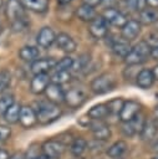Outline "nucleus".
I'll list each match as a JSON object with an SVG mask.
<instances>
[{
  "label": "nucleus",
  "instance_id": "1",
  "mask_svg": "<svg viewBox=\"0 0 158 159\" xmlns=\"http://www.w3.org/2000/svg\"><path fill=\"white\" fill-rule=\"evenodd\" d=\"M5 15L15 30H21L26 26V14L20 0H7Z\"/></svg>",
  "mask_w": 158,
  "mask_h": 159
},
{
  "label": "nucleus",
  "instance_id": "46",
  "mask_svg": "<svg viewBox=\"0 0 158 159\" xmlns=\"http://www.w3.org/2000/svg\"><path fill=\"white\" fill-rule=\"evenodd\" d=\"M153 159H158V155H156V157H154V158H153Z\"/></svg>",
  "mask_w": 158,
  "mask_h": 159
},
{
  "label": "nucleus",
  "instance_id": "8",
  "mask_svg": "<svg viewBox=\"0 0 158 159\" xmlns=\"http://www.w3.org/2000/svg\"><path fill=\"white\" fill-rule=\"evenodd\" d=\"M90 34L96 39H103L108 32V24L102 16H96L88 26Z\"/></svg>",
  "mask_w": 158,
  "mask_h": 159
},
{
  "label": "nucleus",
  "instance_id": "43",
  "mask_svg": "<svg viewBox=\"0 0 158 159\" xmlns=\"http://www.w3.org/2000/svg\"><path fill=\"white\" fill-rule=\"evenodd\" d=\"M152 72H153V75H154V78H156V80H158V65L152 70Z\"/></svg>",
  "mask_w": 158,
  "mask_h": 159
},
{
  "label": "nucleus",
  "instance_id": "21",
  "mask_svg": "<svg viewBox=\"0 0 158 159\" xmlns=\"http://www.w3.org/2000/svg\"><path fill=\"white\" fill-rule=\"evenodd\" d=\"M157 133H158V124L156 123V120L146 119V123L141 132V138L143 140H151L157 135Z\"/></svg>",
  "mask_w": 158,
  "mask_h": 159
},
{
  "label": "nucleus",
  "instance_id": "30",
  "mask_svg": "<svg viewBox=\"0 0 158 159\" xmlns=\"http://www.w3.org/2000/svg\"><path fill=\"white\" fill-rule=\"evenodd\" d=\"M70 78H71L70 70H55L52 76L50 77L51 82L57 83V84H63V83L68 82Z\"/></svg>",
  "mask_w": 158,
  "mask_h": 159
},
{
  "label": "nucleus",
  "instance_id": "34",
  "mask_svg": "<svg viewBox=\"0 0 158 159\" xmlns=\"http://www.w3.org/2000/svg\"><path fill=\"white\" fill-rule=\"evenodd\" d=\"M10 81H11L10 73L6 71H0V92L10 86Z\"/></svg>",
  "mask_w": 158,
  "mask_h": 159
},
{
  "label": "nucleus",
  "instance_id": "39",
  "mask_svg": "<svg viewBox=\"0 0 158 159\" xmlns=\"http://www.w3.org/2000/svg\"><path fill=\"white\" fill-rule=\"evenodd\" d=\"M153 119L156 120V123L158 124V104L154 107V109H153Z\"/></svg>",
  "mask_w": 158,
  "mask_h": 159
},
{
  "label": "nucleus",
  "instance_id": "44",
  "mask_svg": "<svg viewBox=\"0 0 158 159\" xmlns=\"http://www.w3.org/2000/svg\"><path fill=\"white\" fill-rule=\"evenodd\" d=\"M60 4H67V2H70V1H72V0H57Z\"/></svg>",
  "mask_w": 158,
  "mask_h": 159
},
{
  "label": "nucleus",
  "instance_id": "5",
  "mask_svg": "<svg viewBox=\"0 0 158 159\" xmlns=\"http://www.w3.org/2000/svg\"><path fill=\"white\" fill-rule=\"evenodd\" d=\"M86 101V92L82 88L72 87L65 92V103L71 108L81 107Z\"/></svg>",
  "mask_w": 158,
  "mask_h": 159
},
{
  "label": "nucleus",
  "instance_id": "32",
  "mask_svg": "<svg viewBox=\"0 0 158 159\" xmlns=\"http://www.w3.org/2000/svg\"><path fill=\"white\" fill-rule=\"evenodd\" d=\"M14 103H15V102H14L12 94L6 93V94L0 96V114L4 116V113L7 111V108H9L11 104H14Z\"/></svg>",
  "mask_w": 158,
  "mask_h": 159
},
{
  "label": "nucleus",
  "instance_id": "16",
  "mask_svg": "<svg viewBox=\"0 0 158 159\" xmlns=\"http://www.w3.org/2000/svg\"><path fill=\"white\" fill-rule=\"evenodd\" d=\"M55 42H56V46L66 53L73 52L77 47L76 41L68 34H65V32H60L58 35H56V41Z\"/></svg>",
  "mask_w": 158,
  "mask_h": 159
},
{
  "label": "nucleus",
  "instance_id": "26",
  "mask_svg": "<svg viewBox=\"0 0 158 159\" xmlns=\"http://www.w3.org/2000/svg\"><path fill=\"white\" fill-rule=\"evenodd\" d=\"M25 7L35 12H45L49 7V0H20Z\"/></svg>",
  "mask_w": 158,
  "mask_h": 159
},
{
  "label": "nucleus",
  "instance_id": "41",
  "mask_svg": "<svg viewBox=\"0 0 158 159\" xmlns=\"http://www.w3.org/2000/svg\"><path fill=\"white\" fill-rule=\"evenodd\" d=\"M10 159H25V155L22 153H15L12 157H10Z\"/></svg>",
  "mask_w": 158,
  "mask_h": 159
},
{
  "label": "nucleus",
  "instance_id": "42",
  "mask_svg": "<svg viewBox=\"0 0 158 159\" xmlns=\"http://www.w3.org/2000/svg\"><path fill=\"white\" fill-rule=\"evenodd\" d=\"M152 56H153L154 58L158 60V46H156V47L153 48V51H152Z\"/></svg>",
  "mask_w": 158,
  "mask_h": 159
},
{
  "label": "nucleus",
  "instance_id": "6",
  "mask_svg": "<svg viewBox=\"0 0 158 159\" xmlns=\"http://www.w3.org/2000/svg\"><path fill=\"white\" fill-rule=\"evenodd\" d=\"M42 152L49 159H58L65 152V145L58 140L50 139L42 144Z\"/></svg>",
  "mask_w": 158,
  "mask_h": 159
},
{
  "label": "nucleus",
  "instance_id": "2",
  "mask_svg": "<svg viewBox=\"0 0 158 159\" xmlns=\"http://www.w3.org/2000/svg\"><path fill=\"white\" fill-rule=\"evenodd\" d=\"M62 114L61 108L58 107V104L51 103L49 101L45 102H40L39 107L36 109V117H37V122L40 124H50L52 122H55L56 119H58Z\"/></svg>",
  "mask_w": 158,
  "mask_h": 159
},
{
  "label": "nucleus",
  "instance_id": "38",
  "mask_svg": "<svg viewBox=\"0 0 158 159\" xmlns=\"http://www.w3.org/2000/svg\"><path fill=\"white\" fill-rule=\"evenodd\" d=\"M147 4L149 5V7L158 9V0H147Z\"/></svg>",
  "mask_w": 158,
  "mask_h": 159
},
{
  "label": "nucleus",
  "instance_id": "24",
  "mask_svg": "<svg viewBox=\"0 0 158 159\" xmlns=\"http://www.w3.org/2000/svg\"><path fill=\"white\" fill-rule=\"evenodd\" d=\"M127 149H128V145H127V143L124 140H117V142H114L108 148L107 154L111 158H113V159H119V158H122L124 155V153L127 152Z\"/></svg>",
  "mask_w": 158,
  "mask_h": 159
},
{
  "label": "nucleus",
  "instance_id": "31",
  "mask_svg": "<svg viewBox=\"0 0 158 159\" xmlns=\"http://www.w3.org/2000/svg\"><path fill=\"white\" fill-rule=\"evenodd\" d=\"M124 104V101L118 97V98H113L107 103V108H108V113L109 114H119L122 107Z\"/></svg>",
  "mask_w": 158,
  "mask_h": 159
},
{
  "label": "nucleus",
  "instance_id": "35",
  "mask_svg": "<svg viewBox=\"0 0 158 159\" xmlns=\"http://www.w3.org/2000/svg\"><path fill=\"white\" fill-rule=\"evenodd\" d=\"M128 5L134 11H142L147 5V0H128Z\"/></svg>",
  "mask_w": 158,
  "mask_h": 159
},
{
  "label": "nucleus",
  "instance_id": "7",
  "mask_svg": "<svg viewBox=\"0 0 158 159\" xmlns=\"http://www.w3.org/2000/svg\"><path fill=\"white\" fill-rule=\"evenodd\" d=\"M144 123H146L144 116L139 113V114H137L131 122L122 123V132H123V134L127 135V137H132V135L138 134V133L141 134Z\"/></svg>",
  "mask_w": 158,
  "mask_h": 159
},
{
  "label": "nucleus",
  "instance_id": "19",
  "mask_svg": "<svg viewBox=\"0 0 158 159\" xmlns=\"http://www.w3.org/2000/svg\"><path fill=\"white\" fill-rule=\"evenodd\" d=\"M111 50L116 56H119V57L124 58L129 53L132 47H131L129 42L122 37V39H114V40L111 41Z\"/></svg>",
  "mask_w": 158,
  "mask_h": 159
},
{
  "label": "nucleus",
  "instance_id": "18",
  "mask_svg": "<svg viewBox=\"0 0 158 159\" xmlns=\"http://www.w3.org/2000/svg\"><path fill=\"white\" fill-rule=\"evenodd\" d=\"M93 137L96 140H107L111 137V129L107 124L100 122V120H92L90 125Z\"/></svg>",
  "mask_w": 158,
  "mask_h": 159
},
{
  "label": "nucleus",
  "instance_id": "17",
  "mask_svg": "<svg viewBox=\"0 0 158 159\" xmlns=\"http://www.w3.org/2000/svg\"><path fill=\"white\" fill-rule=\"evenodd\" d=\"M50 76L44 73V75H35L34 78L31 80V83H30V89L32 93L35 94H40V93H44L45 89L47 88V86L51 83L50 82Z\"/></svg>",
  "mask_w": 158,
  "mask_h": 159
},
{
  "label": "nucleus",
  "instance_id": "15",
  "mask_svg": "<svg viewBox=\"0 0 158 159\" xmlns=\"http://www.w3.org/2000/svg\"><path fill=\"white\" fill-rule=\"evenodd\" d=\"M19 122H20L21 125L25 127V128H31V127H34V125L37 123L36 111H35L32 107H29V106L21 107Z\"/></svg>",
  "mask_w": 158,
  "mask_h": 159
},
{
  "label": "nucleus",
  "instance_id": "20",
  "mask_svg": "<svg viewBox=\"0 0 158 159\" xmlns=\"http://www.w3.org/2000/svg\"><path fill=\"white\" fill-rule=\"evenodd\" d=\"M154 80H156V78H154V75H153L152 70H148V68L141 70V71L137 73V76H136V82H137V84H138L141 88H144V89L152 87Z\"/></svg>",
  "mask_w": 158,
  "mask_h": 159
},
{
  "label": "nucleus",
  "instance_id": "4",
  "mask_svg": "<svg viewBox=\"0 0 158 159\" xmlns=\"http://www.w3.org/2000/svg\"><path fill=\"white\" fill-rule=\"evenodd\" d=\"M116 87V78L111 73H102L92 80L91 89L95 94H105L111 92Z\"/></svg>",
  "mask_w": 158,
  "mask_h": 159
},
{
  "label": "nucleus",
  "instance_id": "13",
  "mask_svg": "<svg viewBox=\"0 0 158 159\" xmlns=\"http://www.w3.org/2000/svg\"><path fill=\"white\" fill-rule=\"evenodd\" d=\"M55 41H56V34H55V31H53L51 27H49V26L42 27V29L39 31L37 36H36V42H37V45H39L40 47H42V48H49Z\"/></svg>",
  "mask_w": 158,
  "mask_h": 159
},
{
  "label": "nucleus",
  "instance_id": "10",
  "mask_svg": "<svg viewBox=\"0 0 158 159\" xmlns=\"http://www.w3.org/2000/svg\"><path fill=\"white\" fill-rule=\"evenodd\" d=\"M57 61L51 58V57H45V58H37L31 63V71L34 75H44L51 70L55 68Z\"/></svg>",
  "mask_w": 158,
  "mask_h": 159
},
{
  "label": "nucleus",
  "instance_id": "28",
  "mask_svg": "<svg viewBox=\"0 0 158 159\" xmlns=\"http://www.w3.org/2000/svg\"><path fill=\"white\" fill-rule=\"evenodd\" d=\"M86 149H87V142L81 137L75 138L70 147V150H71L72 155H75V157H81L86 152Z\"/></svg>",
  "mask_w": 158,
  "mask_h": 159
},
{
  "label": "nucleus",
  "instance_id": "45",
  "mask_svg": "<svg viewBox=\"0 0 158 159\" xmlns=\"http://www.w3.org/2000/svg\"><path fill=\"white\" fill-rule=\"evenodd\" d=\"M1 5H2V1L0 0V9H1Z\"/></svg>",
  "mask_w": 158,
  "mask_h": 159
},
{
  "label": "nucleus",
  "instance_id": "11",
  "mask_svg": "<svg viewBox=\"0 0 158 159\" xmlns=\"http://www.w3.org/2000/svg\"><path fill=\"white\" fill-rule=\"evenodd\" d=\"M45 96L49 102L55 103V104H60L65 102V91L62 89L61 84H57L53 82H51L45 89Z\"/></svg>",
  "mask_w": 158,
  "mask_h": 159
},
{
  "label": "nucleus",
  "instance_id": "36",
  "mask_svg": "<svg viewBox=\"0 0 158 159\" xmlns=\"http://www.w3.org/2000/svg\"><path fill=\"white\" fill-rule=\"evenodd\" d=\"M10 134H11V129L7 125L0 124V142H4L6 139H9Z\"/></svg>",
  "mask_w": 158,
  "mask_h": 159
},
{
  "label": "nucleus",
  "instance_id": "37",
  "mask_svg": "<svg viewBox=\"0 0 158 159\" xmlns=\"http://www.w3.org/2000/svg\"><path fill=\"white\" fill-rule=\"evenodd\" d=\"M101 2H102V0H83V4L90 5V6H92V7L97 6V5L101 4Z\"/></svg>",
  "mask_w": 158,
  "mask_h": 159
},
{
  "label": "nucleus",
  "instance_id": "23",
  "mask_svg": "<svg viewBox=\"0 0 158 159\" xmlns=\"http://www.w3.org/2000/svg\"><path fill=\"white\" fill-rule=\"evenodd\" d=\"M109 113H108V108H107V104L105 103H98V104H95L93 107L90 108V111L87 112V116L93 119V120H102L105 117H107Z\"/></svg>",
  "mask_w": 158,
  "mask_h": 159
},
{
  "label": "nucleus",
  "instance_id": "9",
  "mask_svg": "<svg viewBox=\"0 0 158 159\" xmlns=\"http://www.w3.org/2000/svg\"><path fill=\"white\" fill-rule=\"evenodd\" d=\"M141 111V106L138 102L136 101H127L124 102L121 112H119V119L122 123H127L131 122L137 114H139Z\"/></svg>",
  "mask_w": 158,
  "mask_h": 159
},
{
  "label": "nucleus",
  "instance_id": "25",
  "mask_svg": "<svg viewBox=\"0 0 158 159\" xmlns=\"http://www.w3.org/2000/svg\"><path fill=\"white\" fill-rule=\"evenodd\" d=\"M40 52H39V48L35 47V46H24L19 50V57L22 60V61H26V62H34L37 60Z\"/></svg>",
  "mask_w": 158,
  "mask_h": 159
},
{
  "label": "nucleus",
  "instance_id": "12",
  "mask_svg": "<svg viewBox=\"0 0 158 159\" xmlns=\"http://www.w3.org/2000/svg\"><path fill=\"white\" fill-rule=\"evenodd\" d=\"M102 17L107 21V24H111L113 26H119L122 27L126 22H127V17L124 16V14H122L119 10L114 9V7H108L105 10Z\"/></svg>",
  "mask_w": 158,
  "mask_h": 159
},
{
  "label": "nucleus",
  "instance_id": "22",
  "mask_svg": "<svg viewBox=\"0 0 158 159\" xmlns=\"http://www.w3.org/2000/svg\"><path fill=\"white\" fill-rule=\"evenodd\" d=\"M158 21V10L154 7H144L139 11V24L151 25Z\"/></svg>",
  "mask_w": 158,
  "mask_h": 159
},
{
  "label": "nucleus",
  "instance_id": "40",
  "mask_svg": "<svg viewBox=\"0 0 158 159\" xmlns=\"http://www.w3.org/2000/svg\"><path fill=\"white\" fill-rule=\"evenodd\" d=\"M0 159H10V158H9V154H7L6 150L0 149Z\"/></svg>",
  "mask_w": 158,
  "mask_h": 159
},
{
  "label": "nucleus",
  "instance_id": "29",
  "mask_svg": "<svg viewBox=\"0 0 158 159\" xmlns=\"http://www.w3.org/2000/svg\"><path fill=\"white\" fill-rule=\"evenodd\" d=\"M20 111H21V106L17 104V103H14L11 104L7 111L4 113V118L7 123H16L19 120V117H20Z\"/></svg>",
  "mask_w": 158,
  "mask_h": 159
},
{
  "label": "nucleus",
  "instance_id": "14",
  "mask_svg": "<svg viewBox=\"0 0 158 159\" xmlns=\"http://www.w3.org/2000/svg\"><path fill=\"white\" fill-rule=\"evenodd\" d=\"M139 32H141V24L137 20H127V22L121 29L122 37L128 42L134 40L139 35Z\"/></svg>",
  "mask_w": 158,
  "mask_h": 159
},
{
  "label": "nucleus",
  "instance_id": "33",
  "mask_svg": "<svg viewBox=\"0 0 158 159\" xmlns=\"http://www.w3.org/2000/svg\"><path fill=\"white\" fill-rule=\"evenodd\" d=\"M73 62H75V60L72 57H70V56L62 57L60 61H57V63H56L53 70H70V68H72Z\"/></svg>",
  "mask_w": 158,
  "mask_h": 159
},
{
  "label": "nucleus",
  "instance_id": "3",
  "mask_svg": "<svg viewBox=\"0 0 158 159\" xmlns=\"http://www.w3.org/2000/svg\"><path fill=\"white\" fill-rule=\"evenodd\" d=\"M152 51H153V47L147 41H139L132 47L129 53L124 57V62L129 66L139 65L144 62L149 56H152Z\"/></svg>",
  "mask_w": 158,
  "mask_h": 159
},
{
  "label": "nucleus",
  "instance_id": "27",
  "mask_svg": "<svg viewBox=\"0 0 158 159\" xmlns=\"http://www.w3.org/2000/svg\"><path fill=\"white\" fill-rule=\"evenodd\" d=\"M76 15H77V17H78L80 20L91 22V21L96 17V10H95V7H92V6H90V5L82 4V5L76 10Z\"/></svg>",
  "mask_w": 158,
  "mask_h": 159
},
{
  "label": "nucleus",
  "instance_id": "47",
  "mask_svg": "<svg viewBox=\"0 0 158 159\" xmlns=\"http://www.w3.org/2000/svg\"><path fill=\"white\" fill-rule=\"evenodd\" d=\"M32 159H41V158H32Z\"/></svg>",
  "mask_w": 158,
  "mask_h": 159
}]
</instances>
